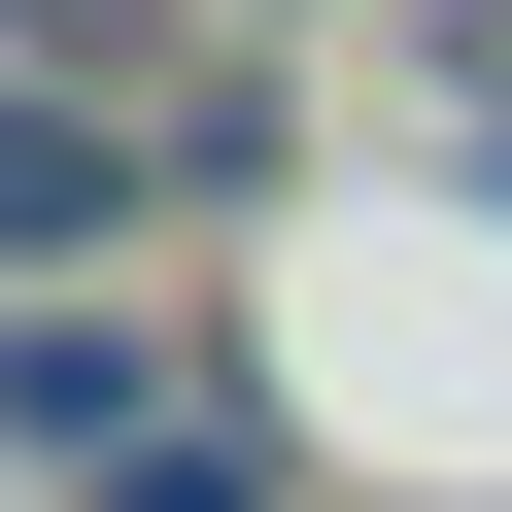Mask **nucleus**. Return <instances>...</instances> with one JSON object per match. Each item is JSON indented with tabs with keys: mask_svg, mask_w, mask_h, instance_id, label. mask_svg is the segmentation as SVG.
Segmentation results:
<instances>
[{
	"mask_svg": "<svg viewBox=\"0 0 512 512\" xmlns=\"http://www.w3.org/2000/svg\"><path fill=\"white\" fill-rule=\"evenodd\" d=\"M137 512H274V444L239 410H137Z\"/></svg>",
	"mask_w": 512,
	"mask_h": 512,
	"instance_id": "obj_3",
	"label": "nucleus"
},
{
	"mask_svg": "<svg viewBox=\"0 0 512 512\" xmlns=\"http://www.w3.org/2000/svg\"><path fill=\"white\" fill-rule=\"evenodd\" d=\"M171 376H137V308H0V444H137Z\"/></svg>",
	"mask_w": 512,
	"mask_h": 512,
	"instance_id": "obj_1",
	"label": "nucleus"
},
{
	"mask_svg": "<svg viewBox=\"0 0 512 512\" xmlns=\"http://www.w3.org/2000/svg\"><path fill=\"white\" fill-rule=\"evenodd\" d=\"M35 239H137V137L103 103H0V274H35Z\"/></svg>",
	"mask_w": 512,
	"mask_h": 512,
	"instance_id": "obj_2",
	"label": "nucleus"
}]
</instances>
